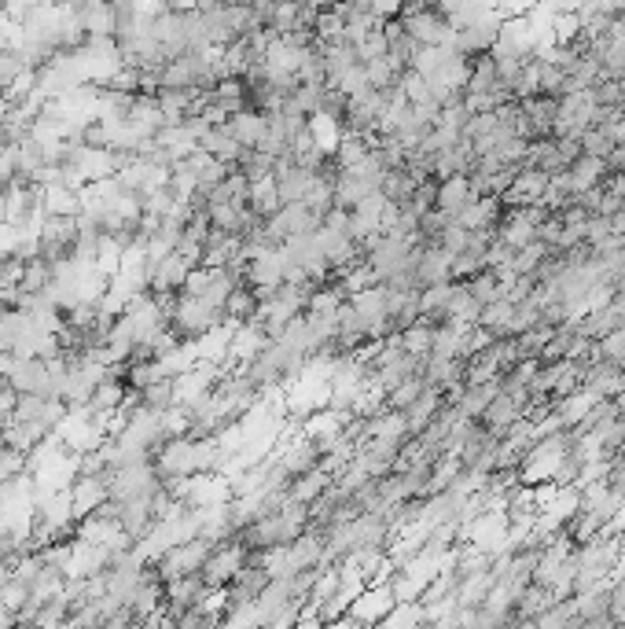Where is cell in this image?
<instances>
[{
    "label": "cell",
    "instance_id": "5b68a950",
    "mask_svg": "<svg viewBox=\"0 0 625 629\" xmlns=\"http://www.w3.org/2000/svg\"><path fill=\"white\" fill-rule=\"evenodd\" d=\"M140 398H144V405H151V409H170L173 379H151V383H144V387H140Z\"/></svg>",
    "mask_w": 625,
    "mask_h": 629
},
{
    "label": "cell",
    "instance_id": "277c9868",
    "mask_svg": "<svg viewBox=\"0 0 625 629\" xmlns=\"http://www.w3.org/2000/svg\"><path fill=\"white\" fill-rule=\"evenodd\" d=\"M225 129L243 144V148H258L265 137V111H254V107H243L236 115H228Z\"/></svg>",
    "mask_w": 625,
    "mask_h": 629
},
{
    "label": "cell",
    "instance_id": "7a4b0ae2",
    "mask_svg": "<svg viewBox=\"0 0 625 629\" xmlns=\"http://www.w3.org/2000/svg\"><path fill=\"white\" fill-rule=\"evenodd\" d=\"M111 475V471H107ZM107 475H78L70 482V501H74V519H85L100 508L111 493H107Z\"/></svg>",
    "mask_w": 625,
    "mask_h": 629
},
{
    "label": "cell",
    "instance_id": "8992f818",
    "mask_svg": "<svg viewBox=\"0 0 625 629\" xmlns=\"http://www.w3.org/2000/svg\"><path fill=\"white\" fill-rule=\"evenodd\" d=\"M614 151V140L603 133L600 126H589L581 133V155H596V159H607Z\"/></svg>",
    "mask_w": 625,
    "mask_h": 629
},
{
    "label": "cell",
    "instance_id": "3957f363",
    "mask_svg": "<svg viewBox=\"0 0 625 629\" xmlns=\"http://www.w3.org/2000/svg\"><path fill=\"white\" fill-rule=\"evenodd\" d=\"M155 497V493H151ZM151 497H125V501H114V508H118V523L125 527V534L137 541L144 538L151 530V523H155V508H151Z\"/></svg>",
    "mask_w": 625,
    "mask_h": 629
},
{
    "label": "cell",
    "instance_id": "6da1fadb",
    "mask_svg": "<svg viewBox=\"0 0 625 629\" xmlns=\"http://www.w3.org/2000/svg\"><path fill=\"white\" fill-rule=\"evenodd\" d=\"M250 560V549L243 545V538H228V541H221V545H214V552L206 556V563H203V582L210 585V589H217V585H228L232 578H236V571L243 567V563Z\"/></svg>",
    "mask_w": 625,
    "mask_h": 629
}]
</instances>
